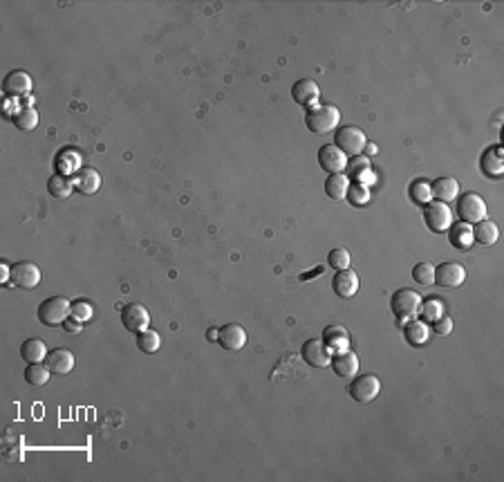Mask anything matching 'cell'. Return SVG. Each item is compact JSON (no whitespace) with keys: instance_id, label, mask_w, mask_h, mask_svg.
Returning a JSON list of instances; mask_svg holds the SVG:
<instances>
[{"instance_id":"cell-1","label":"cell","mask_w":504,"mask_h":482,"mask_svg":"<svg viewBox=\"0 0 504 482\" xmlns=\"http://www.w3.org/2000/svg\"><path fill=\"white\" fill-rule=\"evenodd\" d=\"M341 123V110L332 103H318L309 108L305 114V126L312 135H329L339 128Z\"/></svg>"},{"instance_id":"cell-2","label":"cell","mask_w":504,"mask_h":482,"mask_svg":"<svg viewBox=\"0 0 504 482\" xmlns=\"http://www.w3.org/2000/svg\"><path fill=\"white\" fill-rule=\"evenodd\" d=\"M419 307H421V294L415 292V290H410V288L397 290L390 298V309L397 316V323L402 328L408 323V321L419 316Z\"/></svg>"},{"instance_id":"cell-3","label":"cell","mask_w":504,"mask_h":482,"mask_svg":"<svg viewBox=\"0 0 504 482\" xmlns=\"http://www.w3.org/2000/svg\"><path fill=\"white\" fill-rule=\"evenodd\" d=\"M72 312V303L67 301L65 296H50L45 298V301L39 305L36 314H39V321L43 326L48 328H56V326H63L65 319L70 316Z\"/></svg>"},{"instance_id":"cell-4","label":"cell","mask_w":504,"mask_h":482,"mask_svg":"<svg viewBox=\"0 0 504 482\" xmlns=\"http://www.w3.org/2000/svg\"><path fill=\"white\" fill-rule=\"evenodd\" d=\"M348 393L357 404H372L381 393V380L376 375H357L350 382Z\"/></svg>"},{"instance_id":"cell-5","label":"cell","mask_w":504,"mask_h":482,"mask_svg":"<svg viewBox=\"0 0 504 482\" xmlns=\"http://www.w3.org/2000/svg\"><path fill=\"white\" fill-rule=\"evenodd\" d=\"M486 211H489L486 200L473 191L460 195V200H457V215H460L462 222L466 225H477L486 220Z\"/></svg>"},{"instance_id":"cell-6","label":"cell","mask_w":504,"mask_h":482,"mask_svg":"<svg viewBox=\"0 0 504 482\" xmlns=\"http://www.w3.org/2000/svg\"><path fill=\"white\" fill-rule=\"evenodd\" d=\"M334 146H339L348 157L361 155L368 146V137L359 126H341L334 135Z\"/></svg>"},{"instance_id":"cell-7","label":"cell","mask_w":504,"mask_h":482,"mask_svg":"<svg viewBox=\"0 0 504 482\" xmlns=\"http://www.w3.org/2000/svg\"><path fill=\"white\" fill-rule=\"evenodd\" d=\"M423 222H426V227L430 229L433 234L449 232L451 225H453L451 206L440 202V200H430L426 206H423Z\"/></svg>"},{"instance_id":"cell-8","label":"cell","mask_w":504,"mask_h":482,"mask_svg":"<svg viewBox=\"0 0 504 482\" xmlns=\"http://www.w3.org/2000/svg\"><path fill=\"white\" fill-rule=\"evenodd\" d=\"M11 267V285H16V288H22V290H34L41 285V269L36 262L32 260H18L14 262Z\"/></svg>"},{"instance_id":"cell-9","label":"cell","mask_w":504,"mask_h":482,"mask_svg":"<svg viewBox=\"0 0 504 482\" xmlns=\"http://www.w3.org/2000/svg\"><path fill=\"white\" fill-rule=\"evenodd\" d=\"M121 323L128 332H144L151 326V314L142 303H128L121 307Z\"/></svg>"},{"instance_id":"cell-10","label":"cell","mask_w":504,"mask_h":482,"mask_svg":"<svg viewBox=\"0 0 504 482\" xmlns=\"http://www.w3.org/2000/svg\"><path fill=\"white\" fill-rule=\"evenodd\" d=\"M318 164L325 173H343L348 168V155L334 144H325L318 148Z\"/></svg>"},{"instance_id":"cell-11","label":"cell","mask_w":504,"mask_h":482,"mask_svg":"<svg viewBox=\"0 0 504 482\" xmlns=\"http://www.w3.org/2000/svg\"><path fill=\"white\" fill-rule=\"evenodd\" d=\"M466 281V269L460 262H442L435 267V283L440 288H460Z\"/></svg>"},{"instance_id":"cell-12","label":"cell","mask_w":504,"mask_h":482,"mask_svg":"<svg viewBox=\"0 0 504 482\" xmlns=\"http://www.w3.org/2000/svg\"><path fill=\"white\" fill-rule=\"evenodd\" d=\"M81 153L76 151L74 146H65L61 148L59 153H56L54 157V168H56V173H61V175H67V178H74L79 170H81Z\"/></svg>"},{"instance_id":"cell-13","label":"cell","mask_w":504,"mask_h":482,"mask_svg":"<svg viewBox=\"0 0 504 482\" xmlns=\"http://www.w3.org/2000/svg\"><path fill=\"white\" fill-rule=\"evenodd\" d=\"M301 354H303V359L312 366V368H327L329 361H332V352L325 348V343L320 339L305 341L303 348H301Z\"/></svg>"},{"instance_id":"cell-14","label":"cell","mask_w":504,"mask_h":482,"mask_svg":"<svg viewBox=\"0 0 504 482\" xmlns=\"http://www.w3.org/2000/svg\"><path fill=\"white\" fill-rule=\"evenodd\" d=\"M361 288V279L357 272H352L350 267L348 269H341L334 274V279H332V290H334L336 296L341 298H352L357 296Z\"/></svg>"},{"instance_id":"cell-15","label":"cell","mask_w":504,"mask_h":482,"mask_svg":"<svg viewBox=\"0 0 504 482\" xmlns=\"http://www.w3.org/2000/svg\"><path fill=\"white\" fill-rule=\"evenodd\" d=\"M292 97L294 101L299 103L303 108H314L318 106V99H320V88L316 81L312 79H301V81H296L294 88H292Z\"/></svg>"},{"instance_id":"cell-16","label":"cell","mask_w":504,"mask_h":482,"mask_svg":"<svg viewBox=\"0 0 504 482\" xmlns=\"http://www.w3.org/2000/svg\"><path fill=\"white\" fill-rule=\"evenodd\" d=\"M217 343L229 350V352H240L247 346V332L243 326L238 323H226L220 328V337H217Z\"/></svg>"},{"instance_id":"cell-17","label":"cell","mask_w":504,"mask_h":482,"mask_svg":"<svg viewBox=\"0 0 504 482\" xmlns=\"http://www.w3.org/2000/svg\"><path fill=\"white\" fill-rule=\"evenodd\" d=\"M3 90H5V97H16V99L27 97L32 90V76L22 70L9 72L3 81Z\"/></svg>"},{"instance_id":"cell-18","label":"cell","mask_w":504,"mask_h":482,"mask_svg":"<svg viewBox=\"0 0 504 482\" xmlns=\"http://www.w3.org/2000/svg\"><path fill=\"white\" fill-rule=\"evenodd\" d=\"M74 352L70 348H54L48 352V359H45V366L56 373V375H67L74 370Z\"/></svg>"},{"instance_id":"cell-19","label":"cell","mask_w":504,"mask_h":482,"mask_svg":"<svg viewBox=\"0 0 504 482\" xmlns=\"http://www.w3.org/2000/svg\"><path fill=\"white\" fill-rule=\"evenodd\" d=\"M325 343V348L332 352V354H339V352H346L350 350V335H348V330L343 328V326H327L323 330V339H320Z\"/></svg>"},{"instance_id":"cell-20","label":"cell","mask_w":504,"mask_h":482,"mask_svg":"<svg viewBox=\"0 0 504 482\" xmlns=\"http://www.w3.org/2000/svg\"><path fill=\"white\" fill-rule=\"evenodd\" d=\"M430 193H433L435 200L449 204V202L460 198V182H457L455 178H437V180H433Z\"/></svg>"},{"instance_id":"cell-21","label":"cell","mask_w":504,"mask_h":482,"mask_svg":"<svg viewBox=\"0 0 504 482\" xmlns=\"http://www.w3.org/2000/svg\"><path fill=\"white\" fill-rule=\"evenodd\" d=\"M329 366L339 377L350 380V377H357V373H359V357L352 350H346V352L334 354V359L329 361Z\"/></svg>"},{"instance_id":"cell-22","label":"cell","mask_w":504,"mask_h":482,"mask_svg":"<svg viewBox=\"0 0 504 482\" xmlns=\"http://www.w3.org/2000/svg\"><path fill=\"white\" fill-rule=\"evenodd\" d=\"M479 166L486 175L491 178H500L504 173V153H502V146L496 144V146H489L486 151L482 153V159H479Z\"/></svg>"},{"instance_id":"cell-23","label":"cell","mask_w":504,"mask_h":482,"mask_svg":"<svg viewBox=\"0 0 504 482\" xmlns=\"http://www.w3.org/2000/svg\"><path fill=\"white\" fill-rule=\"evenodd\" d=\"M72 180H74V191L83 195H95L101 189V175L95 168H81Z\"/></svg>"},{"instance_id":"cell-24","label":"cell","mask_w":504,"mask_h":482,"mask_svg":"<svg viewBox=\"0 0 504 482\" xmlns=\"http://www.w3.org/2000/svg\"><path fill=\"white\" fill-rule=\"evenodd\" d=\"M449 243L455 247V249H468L473 243H475V238H473V227L471 225H466V222H453L451 229H449Z\"/></svg>"},{"instance_id":"cell-25","label":"cell","mask_w":504,"mask_h":482,"mask_svg":"<svg viewBox=\"0 0 504 482\" xmlns=\"http://www.w3.org/2000/svg\"><path fill=\"white\" fill-rule=\"evenodd\" d=\"M20 359L27 363H43L48 359V346L41 339H27L20 346Z\"/></svg>"},{"instance_id":"cell-26","label":"cell","mask_w":504,"mask_h":482,"mask_svg":"<svg viewBox=\"0 0 504 482\" xmlns=\"http://www.w3.org/2000/svg\"><path fill=\"white\" fill-rule=\"evenodd\" d=\"M473 238H475V243L479 245H484V247H491V245H496L498 243V238H500V229L493 220H482V222H477L475 229H473Z\"/></svg>"},{"instance_id":"cell-27","label":"cell","mask_w":504,"mask_h":482,"mask_svg":"<svg viewBox=\"0 0 504 482\" xmlns=\"http://www.w3.org/2000/svg\"><path fill=\"white\" fill-rule=\"evenodd\" d=\"M48 191H50L52 198L65 200V198H70L72 191H74V180L67 178V175H61V173H54L48 180Z\"/></svg>"},{"instance_id":"cell-28","label":"cell","mask_w":504,"mask_h":482,"mask_svg":"<svg viewBox=\"0 0 504 482\" xmlns=\"http://www.w3.org/2000/svg\"><path fill=\"white\" fill-rule=\"evenodd\" d=\"M428 326L423 323V321H417V319H412V321H408V323L404 326V337H406V341L410 343V346H415V348H419V346H423V343L428 341Z\"/></svg>"},{"instance_id":"cell-29","label":"cell","mask_w":504,"mask_h":482,"mask_svg":"<svg viewBox=\"0 0 504 482\" xmlns=\"http://www.w3.org/2000/svg\"><path fill=\"white\" fill-rule=\"evenodd\" d=\"M348 189H350V180H348L346 173H332V175H327V180H325L327 198H332V200H346Z\"/></svg>"},{"instance_id":"cell-30","label":"cell","mask_w":504,"mask_h":482,"mask_svg":"<svg viewBox=\"0 0 504 482\" xmlns=\"http://www.w3.org/2000/svg\"><path fill=\"white\" fill-rule=\"evenodd\" d=\"M50 375H52V370H50L45 363H27V368H25V382H27L29 386L41 388V386H48Z\"/></svg>"},{"instance_id":"cell-31","label":"cell","mask_w":504,"mask_h":482,"mask_svg":"<svg viewBox=\"0 0 504 482\" xmlns=\"http://www.w3.org/2000/svg\"><path fill=\"white\" fill-rule=\"evenodd\" d=\"M159 346H162V337H159V332H155V330L148 328V330H144V332H139V335H137V348H139L144 354L157 352Z\"/></svg>"},{"instance_id":"cell-32","label":"cell","mask_w":504,"mask_h":482,"mask_svg":"<svg viewBox=\"0 0 504 482\" xmlns=\"http://www.w3.org/2000/svg\"><path fill=\"white\" fill-rule=\"evenodd\" d=\"M11 121H14V126H16L18 130L29 133V130H34V128L39 126L41 117H39V110H36V108H22Z\"/></svg>"},{"instance_id":"cell-33","label":"cell","mask_w":504,"mask_h":482,"mask_svg":"<svg viewBox=\"0 0 504 482\" xmlns=\"http://www.w3.org/2000/svg\"><path fill=\"white\" fill-rule=\"evenodd\" d=\"M410 200L415 204H421L426 206L430 200H433V193H430V182L426 180H417L410 185Z\"/></svg>"},{"instance_id":"cell-34","label":"cell","mask_w":504,"mask_h":482,"mask_svg":"<svg viewBox=\"0 0 504 482\" xmlns=\"http://www.w3.org/2000/svg\"><path fill=\"white\" fill-rule=\"evenodd\" d=\"M346 200H348L352 206H363V204H368V202H370V187L359 185V182H352L350 189H348Z\"/></svg>"},{"instance_id":"cell-35","label":"cell","mask_w":504,"mask_h":482,"mask_svg":"<svg viewBox=\"0 0 504 482\" xmlns=\"http://www.w3.org/2000/svg\"><path fill=\"white\" fill-rule=\"evenodd\" d=\"M419 314L423 316L426 323H435L440 316H444V305H442V301H437V298H428V301H421Z\"/></svg>"},{"instance_id":"cell-36","label":"cell","mask_w":504,"mask_h":482,"mask_svg":"<svg viewBox=\"0 0 504 482\" xmlns=\"http://www.w3.org/2000/svg\"><path fill=\"white\" fill-rule=\"evenodd\" d=\"M412 279H415L419 285H433L435 283V265L428 260H419L415 267H412Z\"/></svg>"},{"instance_id":"cell-37","label":"cell","mask_w":504,"mask_h":482,"mask_svg":"<svg viewBox=\"0 0 504 482\" xmlns=\"http://www.w3.org/2000/svg\"><path fill=\"white\" fill-rule=\"evenodd\" d=\"M350 251L348 249H343V247H336V249H332L329 254H327V265L334 269V272H341V269H348L350 267Z\"/></svg>"},{"instance_id":"cell-38","label":"cell","mask_w":504,"mask_h":482,"mask_svg":"<svg viewBox=\"0 0 504 482\" xmlns=\"http://www.w3.org/2000/svg\"><path fill=\"white\" fill-rule=\"evenodd\" d=\"M348 173L352 175V180H357L361 173L365 170H370V159L363 157V155H354V157H348Z\"/></svg>"},{"instance_id":"cell-39","label":"cell","mask_w":504,"mask_h":482,"mask_svg":"<svg viewBox=\"0 0 504 482\" xmlns=\"http://www.w3.org/2000/svg\"><path fill=\"white\" fill-rule=\"evenodd\" d=\"M93 314H95L93 305H90L88 301H83V298H79V301L72 303V312H70V316H74L76 321H81V323H86V321L93 319Z\"/></svg>"},{"instance_id":"cell-40","label":"cell","mask_w":504,"mask_h":482,"mask_svg":"<svg viewBox=\"0 0 504 482\" xmlns=\"http://www.w3.org/2000/svg\"><path fill=\"white\" fill-rule=\"evenodd\" d=\"M20 110H22V103H20V99H16V97H5V103H3V114H5L7 119H14Z\"/></svg>"},{"instance_id":"cell-41","label":"cell","mask_w":504,"mask_h":482,"mask_svg":"<svg viewBox=\"0 0 504 482\" xmlns=\"http://www.w3.org/2000/svg\"><path fill=\"white\" fill-rule=\"evenodd\" d=\"M433 330H435V335H440V337H446V335H451L453 332V319L451 316H440L437 321L433 323Z\"/></svg>"},{"instance_id":"cell-42","label":"cell","mask_w":504,"mask_h":482,"mask_svg":"<svg viewBox=\"0 0 504 482\" xmlns=\"http://www.w3.org/2000/svg\"><path fill=\"white\" fill-rule=\"evenodd\" d=\"M63 328H65L67 332H72V335H76V332H81V321H76L74 316H67L65 323H63Z\"/></svg>"},{"instance_id":"cell-43","label":"cell","mask_w":504,"mask_h":482,"mask_svg":"<svg viewBox=\"0 0 504 482\" xmlns=\"http://www.w3.org/2000/svg\"><path fill=\"white\" fill-rule=\"evenodd\" d=\"M354 182H359V185H365V187H370L372 182H374V173H372V170H365V173H361Z\"/></svg>"},{"instance_id":"cell-44","label":"cell","mask_w":504,"mask_h":482,"mask_svg":"<svg viewBox=\"0 0 504 482\" xmlns=\"http://www.w3.org/2000/svg\"><path fill=\"white\" fill-rule=\"evenodd\" d=\"M217 337H220V328H211V330H209V339H211V341H217Z\"/></svg>"}]
</instances>
